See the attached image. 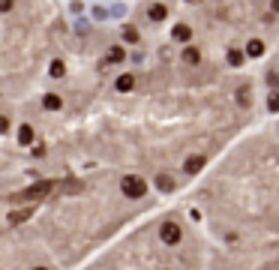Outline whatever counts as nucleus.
Instances as JSON below:
<instances>
[{"mask_svg":"<svg viewBox=\"0 0 279 270\" xmlns=\"http://www.w3.org/2000/svg\"><path fill=\"white\" fill-rule=\"evenodd\" d=\"M150 192V183H147V177L144 174H135V171H129V174H123L120 177V195L126 198V201H141L144 195Z\"/></svg>","mask_w":279,"mask_h":270,"instance_id":"obj_1","label":"nucleus"},{"mask_svg":"<svg viewBox=\"0 0 279 270\" xmlns=\"http://www.w3.org/2000/svg\"><path fill=\"white\" fill-rule=\"evenodd\" d=\"M159 240L165 246H180L183 243V225L177 219H162L159 222Z\"/></svg>","mask_w":279,"mask_h":270,"instance_id":"obj_2","label":"nucleus"},{"mask_svg":"<svg viewBox=\"0 0 279 270\" xmlns=\"http://www.w3.org/2000/svg\"><path fill=\"white\" fill-rule=\"evenodd\" d=\"M18 144H21V147H33V144H36V129H33L30 123H21V126H18Z\"/></svg>","mask_w":279,"mask_h":270,"instance_id":"obj_3","label":"nucleus"},{"mask_svg":"<svg viewBox=\"0 0 279 270\" xmlns=\"http://www.w3.org/2000/svg\"><path fill=\"white\" fill-rule=\"evenodd\" d=\"M114 87H117V93H129L135 87V75L132 72H120V75H117V81H114Z\"/></svg>","mask_w":279,"mask_h":270,"instance_id":"obj_4","label":"nucleus"},{"mask_svg":"<svg viewBox=\"0 0 279 270\" xmlns=\"http://www.w3.org/2000/svg\"><path fill=\"white\" fill-rule=\"evenodd\" d=\"M147 18H150V21H156V24H159V21H165V18H168V6L162 3V0H156V3L147 9Z\"/></svg>","mask_w":279,"mask_h":270,"instance_id":"obj_5","label":"nucleus"},{"mask_svg":"<svg viewBox=\"0 0 279 270\" xmlns=\"http://www.w3.org/2000/svg\"><path fill=\"white\" fill-rule=\"evenodd\" d=\"M171 36H174V42H189V39H192V27H189V24H177V27L171 30Z\"/></svg>","mask_w":279,"mask_h":270,"instance_id":"obj_6","label":"nucleus"},{"mask_svg":"<svg viewBox=\"0 0 279 270\" xmlns=\"http://www.w3.org/2000/svg\"><path fill=\"white\" fill-rule=\"evenodd\" d=\"M42 108H45V111H60V108H63V99H60L57 93H45V96H42Z\"/></svg>","mask_w":279,"mask_h":270,"instance_id":"obj_7","label":"nucleus"},{"mask_svg":"<svg viewBox=\"0 0 279 270\" xmlns=\"http://www.w3.org/2000/svg\"><path fill=\"white\" fill-rule=\"evenodd\" d=\"M243 54H246V57H264V42H261V39H249Z\"/></svg>","mask_w":279,"mask_h":270,"instance_id":"obj_8","label":"nucleus"},{"mask_svg":"<svg viewBox=\"0 0 279 270\" xmlns=\"http://www.w3.org/2000/svg\"><path fill=\"white\" fill-rule=\"evenodd\" d=\"M123 57H126V51H123V45H111L108 48V63H123Z\"/></svg>","mask_w":279,"mask_h":270,"instance_id":"obj_9","label":"nucleus"},{"mask_svg":"<svg viewBox=\"0 0 279 270\" xmlns=\"http://www.w3.org/2000/svg\"><path fill=\"white\" fill-rule=\"evenodd\" d=\"M183 60L192 63V66H195V63H201V51H198L195 45H186V48H183Z\"/></svg>","mask_w":279,"mask_h":270,"instance_id":"obj_10","label":"nucleus"},{"mask_svg":"<svg viewBox=\"0 0 279 270\" xmlns=\"http://www.w3.org/2000/svg\"><path fill=\"white\" fill-rule=\"evenodd\" d=\"M48 75H51V78H63V75H66V63H63V60H51Z\"/></svg>","mask_w":279,"mask_h":270,"instance_id":"obj_11","label":"nucleus"},{"mask_svg":"<svg viewBox=\"0 0 279 270\" xmlns=\"http://www.w3.org/2000/svg\"><path fill=\"white\" fill-rule=\"evenodd\" d=\"M243 60H246V54L240 48H228V63L231 66H243Z\"/></svg>","mask_w":279,"mask_h":270,"instance_id":"obj_12","label":"nucleus"},{"mask_svg":"<svg viewBox=\"0 0 279 270\" xmlns=\"http://www.w3.org/2000/svg\"><path fill=\"white\" fill-rule=\"evenodd\" d=\"M267 111H273V114H279V90H273V93L267 96Z\"/></svg>","mask_w":279,"mask_h":270,"instance_id":"obj_13","label":"nucleus"},{"mask_svg":"<svg viewBox=\"0 0 279 270\" xmlns=\"http://www.w3.org/2000/svg\"><path fill=\"white\" fill-rule=\"evenodd\" d=\"M123 39H126V42H138V30H135V27H126V30H123Z\"/></svg>","mask_w":279,"mask_h":270,"instance_id":"obj_14","label":"nucleus"},{"mask_svg":"<svg viewBox=\"0 0 279 270\" xmlns=\"http://www.w3.org/2000/svg\"><path fill=\"white\" fill-rule=\"evenodd\" d=\"M267 84L279 90V69H273V72H267Z\"/></svg>","mask_w":279,"mask_h":270,"instance_id":"obj_15","label":"nucleus"},{"mask_svg":"<svg viewBox=\"0 0 279 270\" xmlns=\"http://www.w3.org/2000/svg\"><path fill=\"white\" fill-rule=\"evenodd\" d=\"M6 132H9V117L0 114V135H6Z\"/></svg>","mask_w":279,"mask_h":270,"instance_id":"obj_16","label":"nucleus"},{"mask_svg":"<svg viewBox=\"0 0 279 270\" xmlns=\"http://www.w3.org/2000/svg\"><path fill=\"white\" fill-rule=\"evenodd\" d=\"M15 6V0H0V12H9Z\"/></svg>","mask_w":279,"mask_h":270,"instance_id":"obj_17","label":"nucleus"},{"mask_svg":"<svg viewBox=\"0 0 279 270\" xmlns=\"http://www.w3.org/2000/svg\"><path fill=\"white\" fill-rule=\"evenodd\" d=\"M270 9H273V12L279 15V0H270Z\"/></svg>","mask_w":279,"mask_h":270,"instance_id":"obj_18","label":"nucleus"},{"mask_svg":"<svg viewBox=\"0 0 279 270\" xmlns=\"http://www.w3.org/2000/svg\"><path fill=\"white\" fill-rule=\"evenodd\" d=\"M189 3H195V0H189Z\"/></svg>","mask_w":279,"mask_h":270,"instance_id":"obj_19","label":"nucleus"}]
</instances>
